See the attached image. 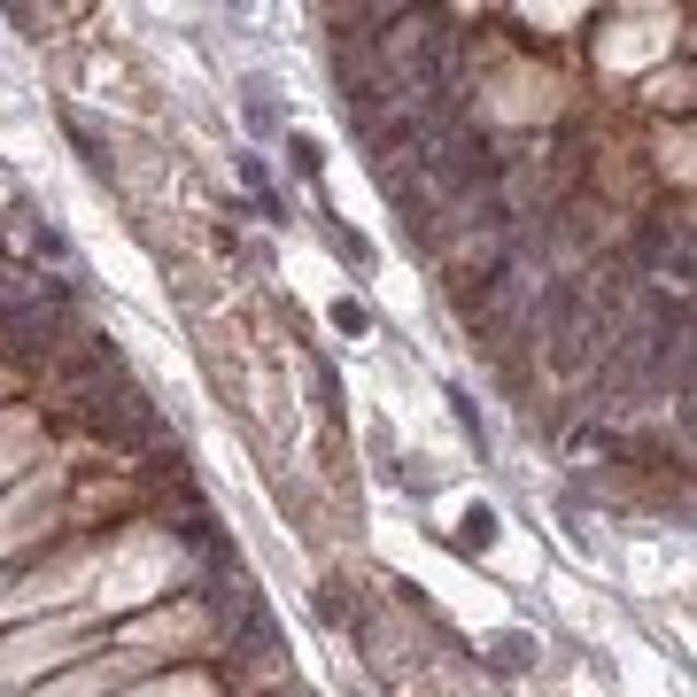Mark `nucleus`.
<instances>
[{
    "label": "nucleus",
    "mask_w": 697,
    "mask_h": 697,
    "mask_svg": "<svg viewBox=\"0 0 697 697\" xmlns=\"http://www.w3.org/2000/svg\"><path fill=\"white\" fill-rule=\"evenodd\" d=\"M62 326H70V287L55 280L47 295H32V303H16L9 318H0V357H16V365H55Z\"/></svg>",
    "instance_id": "1"
},
{
    "label": "nucleus",
    "mask_w": 697,
    "mask_h": 697,
    "mask_svg": "<svg viewBox=\"0 0 697 697\" xmlns=\"http://www.w3.org/2000/svg\"><path fill=\"white\" fill-rule=\"evenodd\" d=\"M85 426H94V442H109V450H155V442H163L155 395H147V388H125V380L85 403Z\"/></svg>",
    "instance_id": "2"
},
{
    "label": "nucleus",
    "mask_w": 697,
    "mask_h": 697,
    "mask_svg": "<svg viewBox=\"0 0 697 697\" xmlns=\"http://www.w3.org/2000/svg\"><path fill=\"white\" fill-rule=\"evenodd\" d=\"M47 380H55L70 403H94L102 388H117V341H109V333H78V341H62V349H55V365H47Z\"/></svg>",
    "instance_id": "3"
},
{
    "label": "nucleus",
    "mask_w": 697,
    "mask_h": 697,
    "mask_svg": "<svg viewBox=\"0 0 697 697\" xmlns=\"http://www.w3.org/2000/svg\"><path fill=\"white\" fill-rule=\"evenodd\" d=\"M403 147H426V132H418V117H411V109L373 125V163H380V170H395V155H403Z\"/></svg>",
    "instance_id": "4"
},
{
    "label": "nucleus",
    "mask_w": 697,
    "mask_h": 697,
    "mask_svg": "<svg viewBox=\"0 0 697 697\" xmlns=\"http://www.w3.org/2000/svg\"><path fill=\"white\" fill-rule=\"evenodd\" d=\"M528 651H535L528 636H504V643H496V666H504V674H519V666H528Z\"/></svg>",
    "instance_id": "5"
},
{
    "label": "nucleus",
    "mask_w": 697,
    "mask_h": 697,
    "mask_svg": "<svg viewBox=\"0 0 697 697\" xmlns=\"http://www.w3.org/2000/svg\"><path fill=\"white\" fill-rule=\"evenodd\" d=\"M256 697H295V689H256Z\"/></svg>",
    "instance_id": "6"
}]
</instances>
